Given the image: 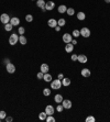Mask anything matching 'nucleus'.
Wrapping results in <instances>:
<instances>
[{"instance_id":"12","label":"nucleus","mask_w":110,"mask_h":122,"mask_svg":"<svg viewBox=\"0 0 110 122\" xmlns=\"http://www.w3.org/2000/svg\"><path fill=\"white\" fill-rule=\"evenodd\" d=\"M90 75H92V72H90L88 68L81 69V76H83V77L87 78V77H90Z\"/></svg>"},{"instance_id":"6","label":"nucleus","mask_w":110,"mask_h":122,"mask_svg":"<svg viewBox=\"0 0 110 122\" xmlns=\"http://www.w3.org/2000/svg\"><path fill=\"white\" fill-rule=\"evenodd\" d=\"M6 69H7V72L9 73V74H13V73L15 72V66L12 63H8L7 65H6Z\"/></svg>"},{"instance_id":"32","label":"nucleus","mask_w":110,"mask_h":122,"mask_svg":"<svg viewBox=\"0 0 110 122\" xmlns=\"http://www.w3.org/2000/svg\"><path fill=\"white\" fill-rule=\"evenodd\" d=\"M6 117H7V113H6V111H0V119H1V120L6 119Z\"/></svg>"},{"instance_id":"34","label":"nucleus","mask_w":110,"mask_h":122,"mask_svg":"<svg viewBox=\"0 0 110 122\" xmlns=\"http://www.w3.org/2000/svg\"><path fill=\"white\" fill-rule=\"evenodd\" d=\"M43 76H44V73H42V72L40 70V72L37 73V79H43Z\"/></svg>"},{"instance_id":"36","label":"nucleus","mask_w":110,"mask_h":122,"mask_svg":"<svg viewBox=\"0 0 110 122\" xmlns=\"http://www.w3.org/2000/svg\"><path fill=\"white\" fill-rule=\"evenodd\" d=\"M63 109H64L63 104H62V106H57V107H56V110H57V112H62Z\"/></svg>"},{"instance_id":"23","label":"nucleus","mask_w":110,"mask_h":122,"mask_svg":"<svg viewBox=\"0 0 110 122\" xmlns=\"http://www.w3.org/2000/svg\"><path fill=\"white\" fill-rule=\"evenodd\" d=\"M66 24V21L64 18H61L57 20V25H59V26H64V25Z\"/></svg>"},{"instance_id":"35","label":"nucleus","mask_w":110,"mask_h":122,"mask_svg":"<svg viewBox=\"0 0 110 122\" xmlns=\"http://www.w3.org/2000/svg\"><path fill=\"white\" fill-rule=\"evenodd\" d=\"M77 56H78V55H76V54H73V55L70 56V59H72L73 62H76L77 61Z\"/></svg>"},{"instance_id":"5","label":"nucleus","mask_w":110,"mask_h":122,"mask_svg":"<svg viewBox=\"0 0 110 122\" xmlns=\"http://www.w3.org/2000/svg\"><path fill=\"white\" fill-rule=\"evenodd\" d=\"M79 31H81V35L83 37H89L90 36V30L88 29V28H83Z\"/></svg>"},{"instance_id":"24","label":"nucleus","mask_w":110,"mask_h":122,"mask_svg":"<svg viewBox=\"0 0 110 122\" xmlns=\"http://www.w3.org/2000/svg\"><path fill=\"white\" fill-rule=\"evenodd\" d=\"M46 117H48V115H46L45 111L41 112L40 115H39V119H40V120H46Z\"/></svg>"},{"instance_id":"26","label":"nucleus","mask_w":110,"mask_h":122,"mask_svg":"<svg viewBox=\"0 0 110 122\" xmlns=\"http://www.w3.org/2000/svg\"><path fill=\"white\" fill-rule=\"evenodd\" d=\"M12 28H13V25L11 24L10 22H9V23H7V24H4V30H6V31H11V30H12Z\"/></svg>"},{"instance_id":"33","label":"nucleus","mask_w":110,"mask_h":122,"mask_svg":"<svg viewBox=\"0 0 110 122\" xmlns=\"http://www.w3.org/2000/svg\"><path fill=\"white\" fill-rule=\"evenodd\" d=\"M86 121H87V122H95V121H96V119L94 118V117H92V115H90V117L86 118Z\"/></svg>"},{"instance_id":"18","label":"nucleus","mask_w":110,"mask_h":122,"mask_svg":"<svg viewBox=\"0 0 110 122\" xmlns=\"http://www.w3.org/2000/svg\"><path fill=\"white\" fill-rule=\"evenodd\" d=\"M40 69H41V72L45 74V73H48V70H50V67H48V64H42V65H41V68Z\"/></svg>"},{"instance_id":"13","label":"nucleus","mask_w":110,"mask_h":122,"mask_svg":"<svg viewBox=\"0 0 110 122\" xmlns=\"http://www.w3.org/2000/svg\"><path fill=\"white\" fill-rule=\"evenodd\" d=\"M10 23L13 26H18V25H20V20H19V18H17V17H13V18L10 19Z\"/></svg>"},{"instance_id":"10","label":"nucleus","mask_w":110,"mask_h":122,"mask_svg":"<svg viewBox=\"0 0 110 122\" xmlns=\"http://www.w3.org/2000/svg\"><path fill=\"white\" fill-rule=\"evenodd\" d=\"M45 4H46V2H45L44 0H37V6L39 8H41L43 12L46 10V9H45Z\"/></svg>"},{"instance_id":"22","label":"nucleus","mask_w":110,"mask_h":122,"mask_svg":"<svg viewBox=\"0 0 110 122\" xmlns=\"http://www.w3.org/2000/svg\"><path fill=\"white\" fill-rule=\"evenodd\" d=\"M62 85L63 86H70V78H63L62 79Z\"/></svg>"},{"instance_id":"1","label":"nucleus","mask_w":110,"mask_h":122,"mask_svg":"<svg viewBox=\"0 0 110 122\" xmlns=\"http://www.w3.org/2000/svg\"><path fill=\"white\" fill-rule=\"evenodd\" d=\"M62 87V80L61 79H54L51 81V88L52 89H55V90H59V88Z\"/></svg>"},{"instance_id":"42","label":"nucleus","mask_w":110,"mask_h":122,"mask_svg":"<svg viewBox=\"0 0 110 122\" xmlns=\"http://www.w3.org/2000/svg\"><path fill=\"white\" fill-rule=\"evenodd\" d=\"M105 2H107V4H110V0H105Z\"/></svg>"},{"instance_id":"30","label":"nucleus","mask_w":110,"mask_h":122,"mask_svg":"<svg viewBox=\"0 0 110 122\" xmlns=\"http://www.w3.org/2000/svg\"><path fill=\"white\" fill-rule=\"evenodd\" d=\"M26 22H32L33 21V15H26Z\"/></svg>"},{"instance_id":"19","label":"nucleus","mask_w":110,"mask_h":122,"mask_svg":"<svg viewBox=\"0 0 110 122\" xmlns=\"http://www.w3.org/2000/svg\"><path fill=\"white\" fill-rule=\"evenodd\" d=\"M19 42H20L21 45H26V42H28V40H26V37L24 35H20L19 36Z\"/></svg>"},{"instance_id":"4","label":"nucleus","mask_w":110,"mask_h":122,"mask_svg":"<svg viewBox=\"0 0 110 122\" xmlns=\"http://www.w3.org/2000/svg\"><path fill=\"white\" fill-rule=\"evenodd\" d=\"M62 39H63V42L67 44V43H70V42H72L73 36H72V34H70V33H64L62 36Z\"/></svg>"},{"instance_id":"3","label":"nucleus","mask_w":110,"mask_h":122,"mask_svg":"<svg viewBox=\"0 0 110 122\" xmlns=\"http://www.w3.org/2000/svg\"><path fill=\"white\" fill-rule=\"evenodd\" d=\"M10 17H9V15H7V13H2V15H0V21H1V23L2 24H7V23H9L10 22Z\"/></svg>"},{"instance_id":"43","label":"nucleus","mask_w":110,"mask_h":122,"mask_svg":"<svg viewBox=\"0 0 110 122\" xmlns=\"http://www.w3.org/2000/svg\"><path fill=\"white\" fill-rule=\"evenodd\" d=\"M0 121H1V119H0Z\"/></svg>"},{"instance_id":"31","label":"nucleus","mask_w":110,"mask_h":122,"mask_svg":"<svg viewBox=\"0 0 110 122\" xmlns=\"http://www.w3.org/2000/svg\"><path fill=\"white\" fill-rule=\"evenodd\" d=\"M46 122H55V118L53 115H48L46 117Z\"/></svg>"},{"instance_id":"28","label":"nucleus","mask_w":110,"mask_h":122,"mask_svg":"<svg viewBox=\"0 0 110 122\" xmlns=\"http://www.w3.org/2000/svg\"><path fill=\"white\" fill-rule=\"evenodd\" d=\"M72 35H73L74 37H78V36H81V31H79V30H74Z\"/></svg>"},{"instance_id":"17","label":"nucleus","mask_w":110,"mask_h":122,"mask_svg":"<svg viewBox=\"0 0 110 122\" xmlns=\"http://www.w3.org/2000/svg\"><path fill=\"white\" fill-rule=\"evenodd\" d=\"M43 80L44 81H46V83H51L52 81V75L51 74H48V73H45L43 76Z\"/></svg>"},{"instance_id":"16","label":"nucleus","mask_w":110,"mask_h":122,"mask_svg":"<svg viewBox=\"0 0 110 122\" xmlns=\"http://www.w3.org/2000/svg\"><path fill=\"white\" fill-rule=\"evenodd\" d=\"M63 96L61 95V93H57V95H55V97H54V100L56 104H62V101H63Z\"/></svg>"},{"instance_id":"37","label":"nucleus","mask_w":110,"mask_h":122,"mask_svg":"<svg viewBox=\"0 0 110 122\" xmlns=\"http://www.w3.org/2000/svg\"><path fill=\"white\" fill-rule=\"evenodd\" d=\"M7 122H11V121H13V118L12 117H6V119H4Z\"/></svg>"},{"instance_id":"38","label":"nucleus","mask_w":110,"mask_h":122,"mask_svg":"<svg viewBox=\"0 0 110 122\" xmlns=\"http://www.w3.org/2000/svg\"><path fill=\"white\" fill-rule=\"evenodd\" d=\"M4 63L7 65L8 63H10V59H9V58H4Z\"/></svg>"},{"instance_id":"8","label":"nucleus","mask_w":110,"mask_h":122,"mask_svg":"<svg viewBox=\"0 0 110 122\" xmlns=\"http://www.w3.org/2000/svg\"><path fill=\"white\" fill-rule=\"evenodd\" d=\"M62 104H63V107H64V109H70V108H72V106H73L72 101L68 100V99H65V100L63 99Z\"/></svg>"},{"instance_id":"15","label":"nucleus","mask_w":110,"mask_h":122,"mask_svg":"<svg viewBox=\"0 0 110 122\" xmlns=\"http://www.w3.org/2000/svg\"><path fill=\"white\" fill-rule=\"evenodd\" d=\"M65 51L67 52V53H73L74 51V45L72 43H67L65 45Z\"/></svg>"},{"instance_id":"9","label":"nucleus","mask_w":110,"mask_h":122,"mask_svg":"<svg viewBox=\"0 0 110 122\" xmlns=\"http://www.w3.org/2000/svg\"><path fill=\"white\" fill-rule=\"evenodd\" d=\"M77 62H79V63H81V64L87 63V56H86V55H83V54L78 55V56H77Z\"/></svg>"},{"instance_id":"21","label":"nucleus","mask_w":110,"mask_h":122,"mask_svg":"<svg viewBox=\"0 0 110 122\" xmlns=\"http://www.w3.org/2000/svg\"><path fill=\"white\" fill-rule=\"evenodd\" d=\"M77 19H78L79 21H84L85 19H86V15H85L84 12H78V13H77Z\"/></svg>"},{"instance_id":"7","label":"nucleus","mask_w":110,"mask_h":122,"mask_svg":"<svg viewBox=\"0 0 110 122\" xmlns=\"http://www.w3.org/2000/svg\"><path fill=\"white\" fill-rule=\"evenodd\" d=\"M45 112H46V115H53L55 112V109L53 106H51V104H48V106H46L45 107Z\"/></svg>"},{"instance_id":"11","label":"nucleus","mask_w":110,"mask_h":122,"mask_svg":"<svg viewBox=\"0 0 110 122\" xmlns=\"http://www.w3.org/2000/svg\"><path fill=\"white\" fill-rule=\"evenodd\" d=\"M55 8V4L53 2V1H48L46 4H45V9L48 11H51V10H53Z\"/></svg>"},{"instance_id":"2","label":"nucleus","mask_w":110,"mask_h":122,"mask_svg":"<svg viewBox=\"0 0 110 122\" xmlns=\"http://www.w3.org/2000/svg\"><path fill=\"white\" fill-rule=\"evenodd\" d=\"M19 42V35L18 34H15V33H13L12 35H10V37H9V44L10 45H15V44Z\"/></svg>"},{"instance_id":"25","label":"nucleus","mask_w":110,"mask_h":122,"mask_svg":"<svg viewBox=\"0 0 110 122\" xmlns=\"http://www.w3.org/2000/svg\"><path fill=\"white\" fill-rule=\"evenodd\" d=\"M43 95L45 96V97L50 96V95H51V89H50V88H44L43 89Z\"/></svg>"},{"instance_id":"20","label":"nucleus","mask_w":110,"mask_h":122,"mask_svg":"<svg viewBox=\"0 0 110 122\" xmlns=\"http://www.w3.org/2000/svg\"><path fill=\"white\" fill-rule=\"evenodd\" d=\"M57 10H59V13H65L66 11H67V7H66L65 4H61V6L59 7V9H57Z\"/></svg>"},{"instance_id":"41","label":"nucleus","mask_w":110,"mask_h":122,"mask_svg":"<svg viewBox=\"0 0 110 122\" xmlns=\"http://www.w3.org/2000/svg\"><path fill=\"white\" fill-rule=\"evenodd\" d=\"M63 78H64V76H63V74H59V79H61V80H62Z\"/></svg>"},{"instance_id":"40","label":"nucleus","mask_w":110,"mask_h":122,"mask_svg":"<svg viewBox=\"0 0 110 122\" xmlns=\"http://www.w3.org/2000/svg\"><path fill=\"white\" fill-rule=\"evenodd\" d=\"M70 43L73 44V45H75V44H77V41H76V40H72V42H70Z\"/></svg>"},{"instance_id":"14","label":"nucleus","mask_w":110,"mask_h":122,"mask_svg":"<svg viewBox=\"0 0 110 122\" xmlns=\"http://www.w3.org/2000/svg\"><path fill=\"white\" fill-rule=\"evenodd\" d=\"M48 24L50 28H55V26L57 25V20H56V19H53V18L50 19L48 21Z\"/></svg>"},{"instance_id":"39","label":"nucleus","mask_w":110,"mask_h":122,"mask_svg":"<svg viewBox=\"0 0 110 122\" xmlns=\"http://www.w3.org/2000/svg\"><path fill=\"white\" fill-rule=\"evenodd\" d=\"M55 30H56L57 32H59V31H61V26H59V25H56V26H55Z\"/></svg>"},{"instance_id":"29","label":"nucleus","mask_w":110,"mask_h":122,"mask_svg":"<svg viewBox=\"0 0 110 122\" xmlns=\"http://www.w3.org/2000/svg\"><path fill=\"white\" fill-rule=\"evenodd\" d=\"M18 32H19V34H20V35H23V34H24V32H26V29H24L23 26H19Z\"/></svg>"},{"instance_id":"27","label":"nucleus","mask_w":110,"mask_h":122,"mask_svg":"<svg viewBox=\"0 0 110 122\" xmlns=\"http://www.w3.org/2000/svg\"><path fill=\"white\" fill-rule=\"evenodd\" d=\"M66 13L68 15H74L75 13V10H74L73 8H67V11H66Z\"/></svg>"}]
</instances>
